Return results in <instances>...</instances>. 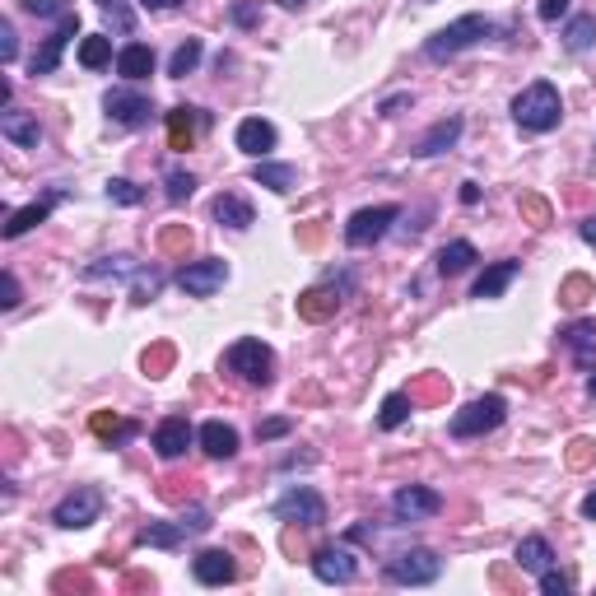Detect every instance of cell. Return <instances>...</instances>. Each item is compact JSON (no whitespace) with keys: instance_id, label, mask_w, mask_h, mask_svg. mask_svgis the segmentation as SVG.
<instances>
[{"instance_id":"cell-41","label":"cell","mask_w":596,"mask_h":596,"mask_svg":"<svg viewBox=\"0 0 596 596\" xmlns=\"http://www.w3.org/2000/svg\"><path fill=\"white\" fill-rule=\"evenodd\" d=\"M159 285H163V275H159V271L140 275V280H136V289H131V298H136V303H149V298L159 294Z\"/></svg>"},{"instance_id":"cell-39","label":"cell","mask_w":596,"mask_h":596,"mask_svg":"<svg viewBox=\"0 0 596 596\" xmlns=\"http://www.w3.org/2000/svg\"><path fill=\"white\" fill-rule=\"evenodd\" d=\"M541 592H545V596H569V592H573V583L555 569V564H550V569L541 573Z\"/></svg>"},{"instance_id":"cell-8","label":"cell","mask_w":596,"mask_h":596,"mask_svg":"<svg viewBox=\"0 0 596 596\" xmlns=\"http://www.w3.org/2000/svg\"><path fill=\"white\" fill-rule=\"evenodd\" d=\"M396 219H401L396 205H368V210H354L350 224H345V243L350 247H373L378 238H387V229H392Z\"/></svg>"},{"instance_id":"cell-18","label":"cell","mask_w":596,"mask_h":596,"mask_svg":"<svg viewBox=\"0 0 596 596\" xmlns=\"http://www.w3.org/2000/svg\"><path fill=\"white\" fill-rule=\"evenodd\" d=\"M461 117H443V122H434L429 126V131H424L420 140H415V154H420V159H434V154H443V149H452L461 140Z\"/></svg>"},{"instance_id":"cell-14","label":"cell","mask_w":596,"mask_h":596,"mask_svg":"<svg viewBox=\"0 0 596 596\" xmlns=\"http://www.w3.org/2000/svg\"><path fill=\"white\" fill-rule=\"evenodd\" d=\"M191 573H196V583H205V587H224L238 578V564H233L229 550H201V555L191 559Z\"/></svg>"},{"instance_id":"cell-35","label":"cell","mask_w":596,"mask_h":596,"mask_svg":"<svg viewBox=\"0 0 596 596\" xmlns=\"http://www.w3.org/2000/svg\"><path fill=\"white\" fill-rule=\"evenodd\" d=\"M131 271H136V261L131 257H103L84 271V280H108V275H131Z\"/></svg>"},{"instance_id":"cell-54","label":"cell","mask_w":596,"mask_h":596,"mask_svg":"<svg viewBox=\"0 0 596 596\" xmlns=\"http://www.w3.org/2000/svg\"><path fill=\"white\" fill-rule=\"evenodd\" d=\"M140 5H145V10H173L177 0H140Z\"/></svg>"},{"instance_id":"cell-51","label":"cell","mask_w":596,"mask_h":596,"mask_svg":"<svg viewBox=\"0 0 596 596\" xmlns=\"http://www.w3.org/2000/svg\"><path fill=\"white\" fill-rule=\"evenodd\" d=\"M522 205H527V215L536 219V224H545V219H550V210H545L541 201H531V196H527V201H522Z\"/></svg>"},{"instance_id":"cell-2","label":"cell","mask_w":596,"mask_h":596,"mask_svg":"<svg viewBox=\"0 0 596 596\" xmlns=\"http://www.w3.org/2000/svg\"><path fill=\"white\" fill-rule=\"evenodd\" d=\"M485 38H494V24H489L485 14H461L457 24L438 28L434 38L424 42V56L429 61H452L457 52H466V47H475V42H485Z\"/></svg>"},{"instance_id":"cell-9","label":"cell","mask_w":596,"mask_h":596,"mask_svg":"<svg viewBox=\"0 0 596 596\" xmlns=\"http://www.w3.org/2000/svg\"><path fill=\"white\" fill-rule=\"evenodd\" d=\"M80 33V14L70 10L66 19H56V28H52V38L42 42V52H33L28 56V75H52L56 66H61V52H66V42Z\"/></svg>"},{"instance_id":"cell-33","label":"cell","mask_w":596,"mask_h":596,"mask_svg":"<svg viewBox=\"0 0 596 596\" xmlns=\"http://www.w3.org/2000/svg\"><path fill=\"white\" fill-rule=\"evenodd\" d=\"M108 61H112V38L94 33V38L80 42V66H84V70H103Z\"/></svg>"},{"instance_id":"cell-30","label":"cell","mask_w":596,"mask_h":596,"mask_svg":"<svg viewBox=\"0 0 596 596\" xmlns=\"http://www.w3.org/2000/svg\"><path fill=\"white\" fill-rule=\"evenodd\" d=\"M336 308H340V298L331 294V289H308V294L298 298V317H308V322H322V317H331Z\"/></svg>"},{"instance_id":"cell-38","label":"cell","mask_w":596,"mask_h":596,"mask_svg":"<svg viewBox=\"0 0 596 596\" xmlns=\"http://www.w3.org/2000/svg\"><path fill=\"white\" fill-rule=\"evenodd\" d=\"M94 434H103V438H131L136 434V424H117V415H94Z\"/></svg>"},{"instance_id":"cell-37","label":"cell","mask_w":596,"mask_h":596,"mask_svg":"<svg viewBox=\"0 0 596 596\" xmlns=\"http://www.w3.org/2000/svg\"><path fill=\"white\" fill-rule=\"evenodd\" d=\"M191 191H196V177L182 173V168H173V173H168V201L182 205V201L191 196Z\"/></svg>"},{"instance_id":"cell-4","label":"cell","mask_w":596,"mask_h":596,"mask_svg":"<svg viewBox=\"0 0 596 596\" xmlns=\"http://www.w3.org/2000/svg\"><path fill=\"white\" fill-rule=\"evenodd\" d=\"M438 573H443V559L434 550H424V545L387 559V583H396V587H429V583H438Z\"/></svg>"},{"instance_id":"cell-3","label":"cell","mask_w":596,"mask_h":596,"mask_svg":"<svg viewBox=\"0 0 596 596\" xmlns=\"http://www.w3.org/2000/svg\"><path fill=\"white\" fill-rule=\"evenodd\" d=\"M503 415H508V401L499 392H489V396H475L471 406H461L447 429H452V438H480L489 429H499Z\"/></svg>"},{"instance_id":"cell-19","label":"cell","mask_w":596,"mask_h":596,"mask_svg":"<svg viewBox=\"0 0 596 596\" xmlns=\"http://www.w3.org/2000/svg\"><path fill=\"white\" fill-rule=\"evenodd\" d=\"M238 149L243 154H252V159H266L275 149V126L271 122H261V117H247V122H238Z\"/></svg>"},{"instance_id":"cell-40","label":"cell","mask_w":596,"mask_h":596,"mask_svg":"<svg viewBox=\"0 0 596 596\" xmlns=\"http://www.w3.org/2000/svg\"><path fill=\"white\" fill-rule=\"evenodd\" d=\"M233 24H238V28H257L261 24V10H257V5H252V0H233Z\"/></svg>"},{"instance_id":"cell-44","label":"cell","mask_w":596,"mask_h":596,"mask_svg":"<svg viewBox=\"0 0 596 596\" xmlns=\"http://www.w3.org/2000/svg\"><path fill=\"white\" fill-rule=\"evenodd\" d=\"M98 5H103V10L112 14V24L122 28V33H131V28H136V19H131V14L122 10V0H98Z\"/></svg>"},{"instance_id":"cell-16","label":"cell","mask_w":596,"mask_h":596,"mask_svg":"<svg viewBox=\"0 0 596 596\" xmlns=\"http://www.w3.org/2000/svg\"><path fill=\"white\" fill-rule=\"evenodd\" d=\"M191 447V424L182 420V415H168V420L154 429V452H159L163 461H173V457H182Z\"/></svg>"},{"instance_id":"cell-29","label":"cell","mask_w":596,"mask_h":596,"mask_svg":"<svg viewBox=\"0 0 596 596\" xmlns=\"http://www.w3.org/2000/svg\"><path fill=\"white\" fill-rule=\"evenodd\" d=\"M201 56H205V42L201 38H187L173 56H168V75H173V80H187L191 70L201 66Z\"/></svg>"},{"instance_id":"cell-24","label":"cell","mask_w":596,"mask_h":596,"mask_svg":"<svg viewBox=\"0 0 596 596\" xmlns=\"http://www.w3.org/2000/svg\"><path fill=\"white\" fill-rule=\"evenodd\" d=\"M210 117L196 108H173L168 112V145L173 149H191V140H196V126H205Z\"/></svg>"},{"instance_id":"cell-11","label":"cell","mask_w":596,"mask_h":596,"mask_svg":"<svg viewBox=\"0 0 596 596\" xmlns=\"http://www.w3.org/2000/svg\"><path fill=\"white\" fill-rule=\"evenodd\" d=\"M224 280H229V266H224L219 257L191 261V266H182V271H177V285L187 289L191 298H210L215 289H224Z\"/></svg>"},{"instance_id":"cell-31","label":"cell","mask_w":596,"mask_h":596,"mask_svg":"<svg viewBox=\"0 0 596 596\" xmlns=\"http://www.w3.org/2000/svg\"><path fill=\"white\" fill-rule=\"evenodd\" d=\"M596 42V14H578L569 28H564V47L569 52H587Z\"/></svg>"},{"instance_id":"cell-7","label":"cell","mask_w":596,"mask_h":596,"mask_svg":"<svg viewBox=\"0 0 596 596\" xmlns=\"http://www.w3.org/2000/svg\"><path fill=\"white\" fill-rule=\"evenodd\" d=\"M98 513H103V489L80 485V489H70L66 499L56 503L52 522H56V527H66V531H84V527H94V522H98Z\"/></svg>"},{"instance_id":"cell-20","label":"cell","mask_w":596,"mask_h":596,"mask_svg":"<svg viewBox=\"0 0 596 596\" xmlns=\"http://www.w3.org/2000/svg\"><path fill=\"white\" fill-rule=\"evenodd\" d=\"M0 136L10 140V145H19V149H38L42 126H38L33 112H5V117H0Z\"/></svg>"},{"instance_id":"cell-43","label":"cell","mask_w":596,"mask_h":596,"mask_svg":"<svg viewBox=\"0 0 596 596\" xmlns=\"http://www.w3.org/2000/svg\"><path fill=\"white\" fill-rule=\"evenodd\" d=\"M24 10H33V14H52V19H66L70 5H66V0H24Z\"/></svg>"},{"instance_id":"cell-57","label":"cell","mask_w":596,"mask_h":596,"mask_svg":"<svg viewBox=\"0 0 596 596\" xmlns=\"http://www.w3.org/2000/svg\"><path fill=\"white\" fill-rule=\"evenodd\" d=\"M587 392H592V396H596V378H592V382H587Z\"/></svg>"},{"instance_id":"cell-6","label":"cell","mask_w":596,"mask_h":596,"mask_svg":"<svg viewBox=\"0 0 596 596\" xmlns=\"http://www.w3.org/2000/svg\"><path fill=\"white\" fill-rule=\"evenodd\" d=\"M271 517H280V522H298V527H322V522H326V503H322L317 489L294 485V489H285V494L271 503Z\"/></svg>"},{"instance_id":"cell-50","label":"cell","mask_w":596,"mask_h":596,"mask_svg":"<svg viewBox=\"0 0 596 596\" xmlns=\"http://www.w3.org/2000/svg\"><path fill=\"white\" fill-rule=\"evenodd\" d=\"M410 103V94H396V98H387V103H382V117H396V112L406 108Z\"/></svg>"},{"instance_id":"cell-45","label":"cell","mask_w":596,"mask_h":596,"mask_svg":"<svg viewBox=\"0 0 596 596\" xmlns=\"http://www.w3.org/2000/svg\"><path fill=\"white\" fill-rule=\"evenodd\" d=\"M536 14H541L545 24H555V19H564V14H569V0H541V5H536Z\"/></svg>"},{"instance_id":"cell-42","label":"cell","mask_w":596,"mask_h":596,"mask_svg":"<svg viewBox=\"0 0 596 596\" xmlns=\"http://www.w3.org/2000/svg\"><path fill=\"white\" fill-rule=\"evenodd\" d=\"M14 56H19V38H14V24L5 19V24H0V61L10 66Z\"/></svg>"},{"instance_id":"cell-27","label":"cell","mask_w":596,"mask_h":596,"mask_svg":"<svg viewBox=\"0 0 596 596\" xmlns=\"http://www.w3.org/2000/svg\"><path fill=\"white\" fill-rule=\"evenodd\" d=\"M517 564H522L527 573H545L550 564H555V550H550L545 536H527V541H517Z\"/></svg>"},{"instance_id":"cell-55","label":"cell","mask_w":596,"mask_h":596,"mask_svg":"<svg viewBox=\"0 0 596 596\" xmlns=\"http://www.w3.org/2000/svg\"><path fill=\"white\" fill-rule=\"evenodd\" d=\"M583 517H592V522H596V489H592V494H587V499H583Z\"/></svg>"},{"instance_id":"cell-17","label":"cell","mask_w":596,"mask_h":596,"mask_svg":"<svg viewBox=\"0 0 596 596\" xmlns=\"http://www.w3.org/2000/svg\"><path fill=\"white\" fill-rule=\"evenodd\" d=\"M201 447H205V457H215V461H229V457H238V429L233 424H224V420H205L201 424Z\"/></svg>"},{"instance_id":"cell-21","label":"cell","mask_w":596,"mask_h":596,"mask_svg":"<svg viewBox=\"0 0 596 596\" xmlns=\"http://www.w3.org/2000/svg\"><path fill=\"white\" fill-rule=\"evenodd\" d=\"M517 271H522V261H494V266H485V275L475 280L471 298H503V289L517 280Z\"/></svg>"},{"instance_id":"cell-5","label":"cell","mask_w":596,"mask_h":596,"mask_svg":"<svg viewBox=\"0 0 596 596\" xmlns=\"http://www.w3.org/2000/svg\"><path fill=\"white\" fill-rule=\"evenodd\" d=\"M224 368L229 373H238L243 382H252V387H266L271 382V368H275V359H271V350L261 345V340H233L229 345V354H224Z\"/></svg>"},{"instance_id":"cell-12","label":"cell","mask_w":596,"mask_h":596,"mask_svg":"<svg viewBox=\"0 0 596 596\" xmlns=\"http://www.w3.org/2000/svg\"><path fill=\"white\" fill-rule=\"evenodd\" d=\"M103 108H108V117L117 126H149V117H154V103L145 94H136V89H108Z\"/></svg>"},{"instance_id":"cell-10","label":"cell","mask_w":596,"mask_h":596,"mask_svg":"<svg viewBox=\"0 0 596 596\" xmlns=\"http://www.w3.org/2000/svg\"><path fill=\"white\" fill-rule=\"evenodd\" d=\"M392 513L401 522H429V517L443 513V494L438 489H424V485H406L392 494Z\"/></svg>"},{"instance_id":"cell-34","label":"cell","mask_w":596,"mask_h":596,"mask_svg":"<svg viewBox=\"0 0 596 596\" xmlns=\"http://www.w3.org/2000/svg\"><path fill=\"white\" fill-rule=\"evenodd\" d=\"M410 410H415V401H410L406 392H392L387 401H382V415H378V424L382 429H401V424L410 420Z\"/></svg>"},{"instance_id":"cell-26","label":"cell","mask_w":596,"mask_h":596,"mask_svg":"<svg viewBox=\"0 0 596 596\" xmlns=\"http://www.w3.org/2000/svg\"><path fill=\"white\" fill-rule=\"evenodd\" d=\"M252 182H261V187H271V191H294V182H298V168L294 163H266L261 159L257 168H252Z\"/></svg>"},{"instance_id":"cell-25","label":"cell","mask_w":596,"mask_h":596,"mask_svg":"<svg viewBox=\"0 0 596 596\" xmlns=\"http://www.w3.org/2000/svg\"><path fill=\"white\" fill-rule=\"evenodd\" d=\"M149 70H154V52H149L145 42H126L122 52H117V75L122 80H149Z\"/></svg>"},{"instance_id":"cell-47","label":"cell","mask_w":596,"mask_h":596,"mask_svg":"<svg viewBox=\"0 0 596 596\" xmlns=\"http://www.w3.org/2000/svg\"><path fill=\"white\" fill-rule=\"evenodd\" d=\"M289 434V420H266V424H257V438L261 443H271V438H285Z\"/></svg>"},{"instance_id":"cell-56","label":"cell","mask_w":596,"mask_h":596,"mask_svg":"<svg viewBox=\"0 0 596 596\" xmlns=\"http://www.w3.org/2000/svg\"><path fill=\"white\" fill-rule=\"evenodd\" d=\"M285 5H289V10H298V5H308V0H285Z\"/></svg>"},{"instance_id":"cell-49","label":"cell","mask_w":596,"mask_h":596,"mask_svg":"<svg viewBox=\"0 0 596 596\" xmlns=\"http://www.w3.org/2000/svg\"><path fill=\"white\" fill-rule=\"evenodd\" d=\"M583 294H587V280H569V289H564V303H569V308H578V303H583Z\"/></svg>"},{"instance_id":"cell-23","label":"cell","mask_w":596,"mask_h":596,"mask_svg":"<svg viewBox=\"0 0 596 596\" xmlns=\"http://www.w3.org/2000/svg\"><path fill=\"white\" fill-rule=\"evenodd\" d=\"M61 201V191H52L47 201H33V205H24V210H14L10 219H5V238H19V233H28V229H38V224H47V215H52V205Z\"/></svg>"},{"instance_id":"cell-1","label":"cell","mask_w":596,"mask_h":596,"mask_svg":"<svg viewBox=\"0 0 596 596\" xmlns=\"http://www.w3.org/2000/svg\"><path fill=\"white\" fill-rule=\"evenodd\" d=\"M559 117H564V98H559V89L550 80H536L527 84L522 94L513 98V122L522 126V131H555Z\"/></svg>"},{"instance_id":"cell-53","label":"cell","mask_w":596,"mask_h":596,"mask_svg":"<svg viewBox=\"0 0 596 596\" xmlns=\"http://www.w3.org/2000/svg\"><path fill=\"white\" fill-rule=\"evenodd\" d=\"M578 233H583L587 243H596V215H592V219H583V224H578Z\"/></svg>"},{"instance_id":"cell-36","label":"cell","mask_w":596,"mask_h":596,"mask_svg":"<svg viewBox=\"0 0 596 596\" xmlns=\"http://www.w3.org/2000/svg\"><path fill=\"white\" fill-rule=\"evenodd\" d=\"M108 196H112L117 205H140V201H145V191H140L136 182H126V177H112V182H108Z\"/></svg>"},{"instance_id":"cell-46","label":"cell","mask_w":596,"mask_h":596,"mask_svg":"<svg viewBox=\"0 0 596 596\" xmlns=\"http://www.w3.org/2000/svg\"><path fill=\"white\" fill-rule=\"evenodd\" d=\"M177 527H182V531H191V536H196V531H205V527H210V513H205V508H191V513L182 517Z\"/></svg>"},{"instance_id":"cell-48","label":"cell","mask_w":596,"mask_h":596,"mask_svg":"<svg viewBox=\"0 0 596 596\" xmlns=\"http://www.w3.org/2000/svg\"><path fill=\"white\" fill-rule=\"evenodd\" d=\"M0 289H5V298H0V308H14V303H19V280H14V271H5Z\"/></svg>"},{"instance_id":"cell-28","label":"cell","mask_w":596,"mask_h":596,"mask_svg":"<svg viewBox=\"0 0 596 596\" xmlns=\"http://www.w3.org/2000/svg\"><path fill=\"white\" fill-rule=\"evenodd\" d=\"M475 266V247L466 243V238H457V243H447L443 252H438V275H461V271H471Z\"/></svg>"},{"instance_id":"cell-32","label":"cell","mask_w":596,"mask_h":596,"mask_svg":"<svg viewBox=\"0 0 596 596\" xmlns=\"http://www.w3.org/2000/svg\"><path fill=\"white\" fill-rule=\"evenodd\" d=\"M182 536H187L182 527H168V522H149V527H140L136 541H140V545H159V550H177V545H182Z\"/></svg>"},{"instance_id":"cell-15","label":"cell","mask_w":596,"mask_h":596,"mask_svg":"<svg viewBox=\"0 0 596 596\" xmlns=\"http://www.w3.org/2000/svg\"><path fill=\"white\" fill-rule=\"evenodd\" d=\"M559 340L569 345L573 364L583 368V373H592L596 368V322H569L564 331H559Z\"/></svg>"},{"instance_id":"cell-22","label":"cell","mask_w":596,"mask_h":596,"mask_svg":"<svg viewBox=\"0 0 596 596\" xmlns=\"http://www.w3.org/2000/svg\"><path fill=\"white\" fill-rule=\"evenodd\" d=\"M215 219L224 224V229H252V224H257V215H252V201H247V196H238V191H224V196H215Z\"/></svg>"},{"instance_id":"cell-52","label":"cell","mask_w":596,"mask_h":596,"mask_svg":"<svg viewBox=\"0 0 596 596\" xmlns=\"http://www.w3.org/2000/svg\"><path fill=\"white\" fill-rule=\"evenodd\" d=\"M461 201H466V205H480V187H475V182H461Z\"/></svg>"},{"instance_id":"cell-13","label":"cell","mask_w":596,"mask_h":596,"mask_svg":"<svg viewBox=\"0 0 596 596\" xmlns=\"http://www.w3.org/2000/svg\"><path fill=\"white\" fill-rule=\"evenodd\" d=\"M312 573L322 578V583H354V573H359V559L345 550V545H326L312 555Z\"/></svg>"}]
</instances>
